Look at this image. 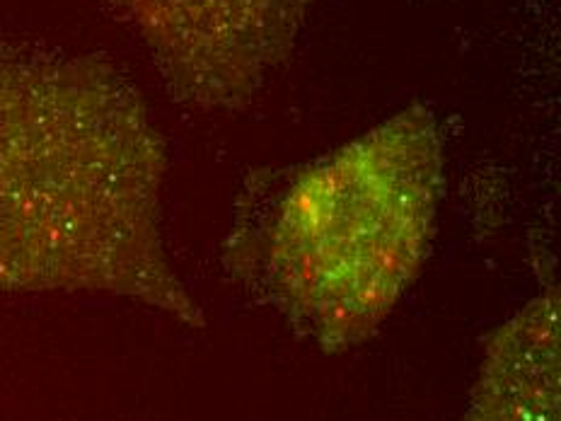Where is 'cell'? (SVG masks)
I'll return each instance as SVG.
<instances>
[{
  "mask_svg": "<svg viewBox=\"0 0 561 421\" xmlns=\"http://www.w3.org/2000/svg\"><path fill=\"white\" fill-rule=\"evenodd\" d=\"M165 178L119 70L0 34V296L100 294L202 325L168 252Z\"/></svg>",
  "mask_w": 561,
  "mask_h": 421,
  "instance_id": "cell-1",
  "label": "cell"
},
{
  "mask_svg": "<svg viewBox=\"0 0 561 421\" xmlns=\"http://www.w3.org/2000/svg\"><path fill=\"white\" fill-rule=\"evenodd\" d=\"M443 140L409 107L302 166L242 244L248 269L290 325L324 349L378 330L436 238Z\"/></svg>",
  "mask_w": 561,
  "mask_h": 421,
  "instance_id": "cell-2",
  "label": "cell"
},
{
  "mask_svg": "<svg viewBox=\"0 0 561 421\" xmlns=\"http://www.w3.org/2000/svg\"><path fill=\"white\" fill-rule=\"evenodd\" d=\"M172 95L240 110L294 52L318 0H110Z\"/></svg>",
  "mask_w": 561,
  "mask_h": 421,
  "instance_id": "cell-3",
  "label": "cell"
},
{
  "mask_svg": "<svg viewBox=\"0 0 561 421\" xmlns=\"http://www.w3.org/2000/svg\"><path fill=\"white\" fill-rule=\"evenodd\" d=\"M462 421H559V294L530 300L491 337Z\"/></svg>",
  "mask_w": 561,
  "mask_h": 421,
  "instance_id": "cell-4",
  "label": "cell"
}]
</instances>
